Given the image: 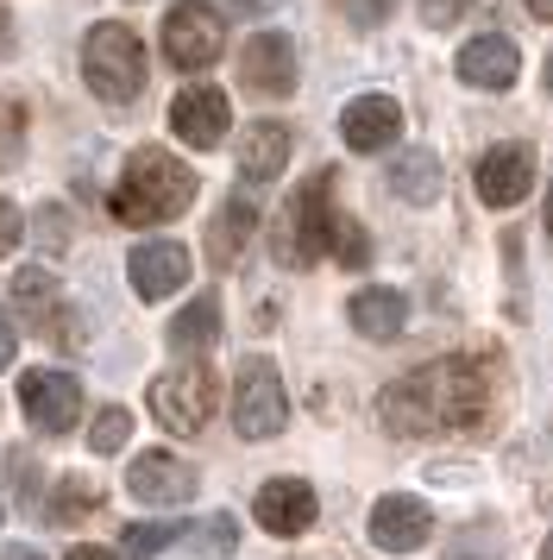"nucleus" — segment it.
Returning <instances> with one entry per match:
<instances>
[{
	"label": "nucleus",
	"mask_w": 553,
	"mask_h": 560,
	"mask_svg": "<svg viewBox=\"0 0 553 560\" xmlns=\"http://www.w3.org/2000/svg\"><path fill=\"white\" fill-rule=\"evenodd\" d=\"M214 372L208 365H176V372H164V378H151V390H145V404H151V416L164 422L170 434H201L208 429V416H214Z\"/></svg>",
	"instance_id": "obj_4"
},
{
	"label": "nucleus",
	"mask_w": 553,
	"mask_h": 560,
	"mask_svg": "<svg viewBox=\"0 0 553 560\" xmlns=\"http://www.w3.org/2000/svg\"><path fill=\"white\" fill-rule=\"evenodd\" d=\"M541 560H553V541H548V555H541Z\"/></svg>",
	"instance_id": "obj_37"
},
{
	"label": "nucleus",
	"mask_w": 553,
	"mask_h": 560,
	"mask_svg": "<svg viewBox=\"0 0 553 560\" xmlns=\"http://www.w3.org/2000/svg\"><path fill=\"white\" fill-rule=\"evenodd\" d=\"M170 541H183V529H176V523H132V529L120 535L126 560H151L157 548H170Z\"/></svg>",
	"instance_id": "obj_26"
},
{
	"label": "nucleus",
	"mask_w": 553,
	"mask_h": 560,
	"mask_svg": "<svg viewBox=\"0 0 553 560\" xmlns=\"http://www.w3.org/2000/svg\"><path fill=\"white\" fill-rule=\"evenodd\" d=\"M239 82H246L251 95H290L296 89V51H290V38L283 32H258L239 45Z\"/></svg>",
	"instance_id": "obj_11"
},
{
	"label": "nucleus",
	"mask_w": 553,
	"mask_h": 560,
	"mask_svg": "<svg viewBox=\"0 0 553 560\" xmlns=\"http://www.w3.org/2000/svg\"><path fill=\"white\" fill-rule=\"evenodd\" d=\"M327 258H340V265H372V240H365V228L352 221V214H340L333 208V228H327Z\"/></svg>",
	"instance_id": "obj_24"
},
{
	"label": "nucleus",
	"mask_w": 553,
	"mask_h": 560,
	"mask_svg": "<svg viewBox=\"0 0 553 560\" xmlns=\"http://www.w3.org/2000/svg\"><path fill=\"white\" fill-rule=\"evenodd\" d=\"M25 152V107L13 95H0V164H20Z\"/></svg>",
	"instance_id": "obj_28"
},
{
	"label": "nucleus",
	"mask_w": 553,
	"mask_h": 560,
	"mask_svg": "<svg viewBox=\"0 0 553 560\" xmlns=\"http://www.w3.org/2000/svg\"><path fill=\"white\" fill-rule=\"evenodd\" d=\"M283 164H290V127H246L239 132V171L251 183L283 177Z\"/></svg>",
	"instance_id": "obj_21"
},
{
	"label": "nucleus",
	"mask_w": 553,
	"mask_h": 560,
	"mask_svg": "<svg viewBox=\"0 0 553 560\" xmlns=\"http://www.w3.org/2000/svg\"><path fill=\"white\" fill-rule=\"evenodd\" d=\"M63 560H114V555H107V548H70Z\"/></svg>",
	"instance_id": "obj_33"
},
{
	"label": "nucleus",
	"mask_w": 553,
	"mask_h": 560,
	"mask_svg": "<svg viewBox=\"0 0 553 560\" xmlns=\"http://www.w3.org/2000/svg\"><path fill=\"white\" fill-rule=\"evenodd\" d=\"M528 13H534V20H553V0H522Z\"/></svg>",
	"instance_id": "obj_34"
},
{
	"label": "nucleus",
	"mask_w": 553,
	"mask_h": 560,
	"mask_svg": "<svg viewBox=\"0 0 553 560\" xmlns=\"http://www.w3.org/2000/svg\"><path fill=\"white\" fill-rule=\"evenodd\" d=\"M126 434H132V409H101L95 416V429H89V454H120L126 447Z\"/></svg>",
	"instance_id": "obj_27"
},
{
	"label": "nucleus",
	"mask_w": 553,
	"mask_h": 560,
	"mask_svg": "<svg viewBox=\"0 0 553 560\" xmlns=\"http://www.w3.org/2000/svg\"><path fill=\"white\" fill-rule=\"evenodd\" d=\"M390 7H397V0H340V13H346V20H352L358 32L384 26V20H390Z\"/></svg>",
	"instance_id": "obj_29"
},
{
	"label": "nucleus",
	"mask_w": 553,
	"mask_h": 560,
	"mask_svg": "<svg viewBox=\"0 0 553 560\" xmlns=\"http://www.w3.org/2000/svg\"><path fill=\"white\" fill-rule=\"evenodd\" d=\"M189 548H196V555H208V560H226L233 548H239V523L221 510V516H208V523H196V529H189Z\"/></svg>",
	"instance_id": "obj_25"
},
{
	"label": "nucleus",
	"mask_w": 553,
	"mask_h": 560,
	"mask_svg": "<svg viewBox=\"0 0 553 560\" xmlns=\"http://www.w3.org/2000/svg\"><path fill=\"white\" fill-rule=\"evenodd\" d=\"M95 510H101V485L95 479H63L57 491H50V523H57V529H70V523L95 516Z\"/></svg>",
	"instance_id": "obj_23"
},
{
	"label": "nucleus",
	"mask_w": 553,
	"mask_h": 560,
	"mask_svg": "<svg viewBox=\"0 0 553 560\" xmlns=\"http://www.w3.org/2000/svg\"><path fill=\"white\" fill-rule=\"evenodd\" d=\"M82 77H89V89L107 107L139 102L145 95V45H139V32L120 26V20L89 26V38H82Z\"/></svg>",
	"instance_id": "obj_3"
},
{
	"label": "nucleus",
	"mask_w": 553,
	"mask_h": 560,
	"mask_svg": "<svg viewBox=\"0 0 553 560\" xmlns=\"http://www.w3.org/2000/svg\"><path fill=\"white\" fill-rule=\"evenodd\" d=\"M0 516H7V510H0Z\"/></svg>",
	"instance_id": "obj_39"
},
{
	"label": "nucleus",
	"mask_w": 553,
	"mask_h": 560,
	"mask_svg": "<svg viewBox=\"0 0 553 560\" xmlns=\"http://www.w3.org/2000/svg\"><path fill=\"white\" fill-rule=\"evenodd\" d=\"M466 7H478V0H422V20L427 26H452Z\"/></svg>",
	"instance_id": "obj_30"
},
{
	"label": "nucleus",
	"mask_w": 553,
	"mask_h": 560,
	"mask_svg": "<svg viewBox=\"0 0 553 560\" xmlns=\"http://www.w3.org/2000/svg\"><path fill=\"white\" fill-rule=\"evenodd\" d=\"M452 70H459V82H472V89H509V82L522 77V51L503 32H478V38L459 45Z\"/></svg>",
	"instance_id": "obj_13"
},
{
	"label": "nucleus",
	"mask_w": 553,
	"mask_h": 560,
	"mask_svg": "<svg viewBox=\"0 0 553 560\" xmlns=\"http://www.w3.org/2000/svg\"><path fill=\"white\" fill-rule=\"evenodd\" d=\"M251 233H258V202L226 196V208L214 214V228H208V258H214V265H233V258L246 253Z\"/></svg>",
	"instance_id": "obj_20"
},
{
	"label": "nucleus",
	"mask_w": 553,
	"mask_h": 560,
	"mask_svg": "<svg viewBox=\"0 0 553 560\" xmlns=\"http://www.w3.org/2000/svg\"><path fill=\"white\" fill-rule=\"evenodd\" d=\"M214 340H221V303L214 296H196L189 308H176V322H170L176 353H208Z\"/></svg>",
	"instance_id": "obj_22"
},
{
	"label": "nucleus",
	"mask_w": 553,
	"mask_h": 560,
	"mask_svg": "<svg viewBox=\"0 0 553 560\" xmlns=\"http://www.w3.org/2000/svg\"><path fill=\"white\" fill-rule=\"evenodd\" d=\"M221 45H226L221 13H214L208 0H176L170 20H164V57H170L176 70H208V63H221Z\"/></svg>",
	"instance_id": "obj_7"
},
{
	"label": "nucleus",
	"mask_w": 553,
	"mask_h": 560,
	"mask_svg": "<svg viewBox=\"0 0 553 560\" xmlns=\"http://www.w3.org/2000/svg\"><path fill=\"white\" fill-rule=\"evenodd\" d=\"M251 510H258V529H271V535H308L315 529V485H302V479H271L258 498H251Z\"/></svg>",
	"instance_id": "obj_15"
},
{
	"label": "nucleus",
	"mask_w": 553,
	"mask_h": 560,
	"mask_svg": "<svg viewBox=\"0 0 553 560\" xmlns=\"http://www.w3.org/2000/svg\"><path fill=\"white\" fill-rule=\"evenodd\" d=\"M126 491H132L139 504H151V510L189 504V498H196V466L164 454V447H145V454L126 466Z\"/></svg>",
	"instance_id": "obj_8"
},
{
	"label": "nucleus",
	"mask_w": 553,
	"mask_h": 560,
	"mask_svg": "<svg viewBox=\"0 0 553 560\" xmlns=\"http://www.w3.org/2000/svg\"><path fill=\"white\" fill-rule=\"evenodd\" d=\"M346 315L365 340H390V334H402V322H409V303H402V290H390V283H372V290H358L346 303Z\"/></svg>",
	"instance_id": "obj_19"
},
{
	"label": "nucleus",
	"mask_w": 553,
	"mask_h": 560,
	"mask_svg": "<svg viewBox=\"0 0 553 560\" xmlns=\"http://www.w3.org/2000/svg\"><path fill=\"white\" fill-rule=\"evenodd\" d=\"M478 202L484 208H516L534 189V152L528 145H491L478 158Z\"/></svg>",
	"instance_id": "obj_10"
},
{
	"label": "nucleus",
	"mask_w": 553,
	"mask_h": 560,
	"mask_svg": "<svg viewBox=\"0 0 553 560\" xmlns=\"http://www.w3.org/2000/svg\"><path fill=\"white\" fill-rule=\"evenodd\" d=\"M0 560H45V555H32V548H7Z\"/></svg>",
	"instance_id": "obj_35"
},
{
	"label": "nucleus",
	"mask_w": 553,
	"mask_h": 560,
	"mask_svg": "<svg viewBox=\"0 0 553 560\" xmlns=\"http://www.w3.org/2000/svg\"><path fill=\"white\" fill-rule=\"evenodd\" d=\"M189 202H196V171L164 145H139L114 183V214L126 228H164L176 214H189Z\"/></svg>",
	"instance_id": "obj_2"
},
{
	"label": "nucleus",
	"mask_w": 553,
	"mask_h": 560,
	"mask_svg": "<svg viewBox=\"0 0 553 560\" xmlns=\"http://www.w3.org/2000/svg\"><path fill=\"white\" fill-rule=\"evenodd\" d=\"M0 32H7V13H0Z\"/></svg>",
	"instance_id": "obj_38"
},
{
	"label": "nucleus",
	"mask_w": 553,
	"mask_h": 560,
	"mask_svg": "<svg viewBox=\"0 0 553 560\" xmlns=\"http://www.w3.org/2000/svg\"><path fill=\"white\" fill-rule=\"evenodd\" d=\"M397 132H402V107L390 95H352L340 107V139H346L352 152H384Z\"/></svg>",
	"instance_id": "obj_16"
},
{
	"label": "nucleus",
	"mask_w": 553,
	"mask_h": 560,
	"mask_svg": "<svg viewBox=\"0 0 553 560\" xmlns=\"http://www.w3.org/2000/svg\"><path fill=\"white\" fill-rule=\"evenodd\" d=\"M548 233H553V189H548Z\"/></svg>",
	"instance_id": "obj_36"
},
{
	"label": "nucleus",
	"mask_w": 553,
	"mask_h": 560,
	"mask_svg": "<svg viewBox=\"0 0 553 560\" xmlns=\"http://www.w3.org/2000/svg\"><path fill=\"white\" fill-rule=\"evenodd\" d=\"M13 353H20V334H13V322H7V315H0V372L13 365Z\"/></svg>",
	"instance_id": "obj_32"
},
{
	"label": "nucleus",
	"mask_w": 553,
	"mask_h": 560,
	"mask_svg": "<svg viewBox=\"0 0 553 560\" xmlns=\"http://www.w3.org/2000/svg\"><path fill=\"white\" fill-rule=\"evenodd\" d=\"M491 409V372L484 359H434L422 372L397 378L377 397V416L390 434H434V429H478Z\"/></svg>",
	"instance_id": "obj_1"
},
{
	"label": "nucleus",
	"mask_w": 553,
	"mask_h": 560,
	"mask_svg": "<svg viewBox=\"0 0 553 560\" xmlns=\"http://www.w3.org/2000/svg\"><path fill=\"white\" fill-rule=\"evenodd\" d=\"M283 422H290V390L276 378V365L246 359V372L233 384V429L246 441H271V434H283Z\"/></svg>",
	"instance_id": "obj_6"
},
{
	"label": "nucleus",
	"mask_w": 553,
	"mask_h": 560,
	"mask_svg": "<svg viewBox=\"0 0 553 560\" xmlns=\"http://www.w3.org/2000/svg\"><path fill=\"white\" fill-rule=\"evenodd\" d=\"M440 189H447V164H440L434 152H422V145L390 164V196H402L409 208H434Z\"/></svg>",
	"instance_id": "obj_18"
},
{
	"label": "nucleus",
	"mask_w": 553,
	"mask_h": 560,
	"mask_svg": "<svg viewBox=\"0 0 553 560\" xmlns=\"http://www.w3.org/2000/svg\"><path fill=\"white\" fill-rule=\"evenodd\" d=\"M189 246H176V240H151V246H139L132 253V265H126V278H132V290L145 296V303H157V296H176L183 283H189Z\"/></svg>",
	"instance_id": "obj_14"
},
{
	"label": "nucleus",
	"mask_w": 553,
	"mask_h": 560,
	"mask_svg": "<svg viewBox=\"0 0 553 560\" xmlns=\"http://www.w3.org/2000/svg\"><path fill=\"white\" fill-rule=\"evenodd\" d=\"M427 535H434V510L422 504V498H377L372 504V541L384 548V555H415V548H427Z\"/></svg>",
	"instance_id": "obj_12"
},
{
	"label": "nucleus",
	"mask_w": 553,
	"mask_h": 560,
	"mask_svg": "<svg viewBox=\"0 0 553 560\" xmlns=\"http://www.w3.org/2000/svg\"><path fill=\"white\" fill-rule=\"evenodd\" d=\"M20 233H25V221H20V208L7 202V196H0V258L13 253V246H20Z\"/></svg>",
	"instance_id": "obj_31"
},
{
	"label": "nucleus",
	"mask_w": 553,
	"mask_h": 560,
	"mask_svg": "<svg viewBox=\"0 0 553 560\" xmlns=\"http://www.w3.org/2000/svg\"><path fill=\"white\" fill-rule=\"evenodd\" d=\"M333 177H308L296 189V202H290V214H283V233H276V258L283 265H321L327 258V228H333Z\"/></svg>",
	"instance_id": "obj_5"
},
{
	"label": "nucleus",
	"mask_w": 553,
	"mask_h": 560,
	"mask_svg": "<svg viewBox=\"0 0 553 560\" xmlns=\"http://www.w3.org/2000/svg\"><path fill=\"white\" fill-rule=\"evenodd\" d=\"M20 404H25V422H32V429L63 434V429H75V416H82V384H75L70 372H25Z\"/></svg>",
	"instance_id": "obj_9"
},
{
	"label": "nucleus",
	"mask_w": 553,
	"mask_h": 560,
	"mask_svg": "<svg viewBox=\"0 0 553 560\" xmlns=\"http://www.w3.org/2000/svg\"><path fill=\"white\" fill-rule=\"evenodd\" d=\"M170 132L183 145H196V152L221 145L226 139V95L221 89H183L170 102Z\"/></svg>",
	"instance_id": "obj_17"
}]
</instances>
